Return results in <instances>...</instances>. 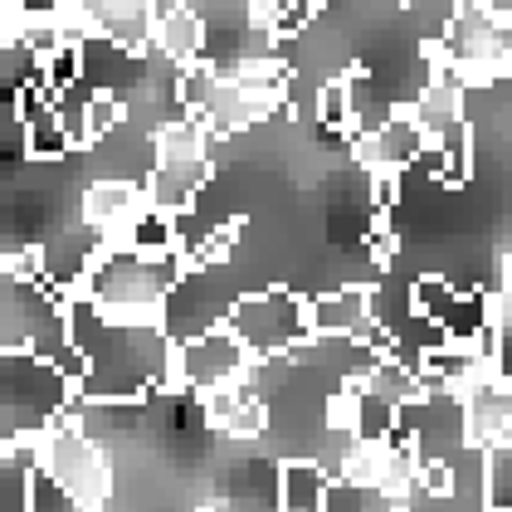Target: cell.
<instances>
[{
  "label": "cell",
  "instance_id": "7402d4cb",
  "mask_svg": "<svg viewBox=\"0 0 512 512\" xmlns=\"http://www.w3.org/2000/svg\"><path fill=\"white\" fill-rule=\"evenodd\" d=\"M322 512H400V503H395L391 493L371 488V483L337 478V483H327V493H322Z\"/></svg>",
  "mask_w": 512,
  "mask_h": 512
},
{
  "label": "cell",
  "instance_id": "3957f363",
  "mask_svg": "<svg viewBox=\"0 0 512 512\" xmlns=\"http://www.w3.org/2000/svg\"><path fill=\"white\" fill-rule=\"evenodd\" d=\"M74 386L35 356V347H0V449L35 444L69 420Z\"/></svg>",
  "mask_w": 512,
  "mask_h": 512
},
{
  "label": "cell",
  "instance_id": "ac0fdd59",
  "mask_svg": "<svg viewBox=\"0 0 512 512\" xmlns=\"http://www.w3.org/2000/svg\"><path fill=\"white\" fill-rule=\"evenodd\" d=\"M454 303H459V288H454L449 278H439V274L415 278V283L405 288V313L415 317V322H430V327H439Z\"/></svg>",
  "mask_w": 512,
  "mask_h": 512
},
{
  "label": "cell",
  "instance_id": "4fadbf2b",
  "mask_svg": "<svg viewBox=\"0 0 512 512\" xmlns=\"http://www.w3.org/2000/svg\"><path fill=\"white\" fill-rule=\"evenodd\" d=\"M157 10L161 5H88V15H93V40L113 44L122 54H142L152 35H157Z\"/></svg>",
  "mask_w": 512,
  "mask_h": 512
},
{
  "label": "cell",
  "instance_id": "603a6c76",
  "mask_svg": "<svg viewBox=\"0 0 512 512\" xmlns=\"http://www.w3.org/2000/svg\"><path fill=\"white\" fill-rule=\"evenodd\" d=\"M415 483H420V493H430V498H454V493H459V473H454L449 459H420Z\"/></svg>",
  "mask_w": 512,
  "mask_h": 512
},
{
  "label": "cell",
  "instance_id": "30bf717a",
  "mask_svg": "<svg viewBox=\"0 0 512 512\" xmlns=\"http://www.w3.org/2000/svg\"><path fill=\"white\" fill-rule=\"evenodd\" d=\"M366 317H371V288H361V283L308 293V332H313V342H352Z\"/></svg>",
  "mask_w": 512,
  "mask_h": 512
},
{
  "label": "cell",
  "instance_id": "277c9868",
  "mask_svg": "<svg viewBox=\"0 0 512 512\" xmlns=\"http://www.w3.org/2000/svg\"><path fill=\"white\" fill-rule=\"evenodd\" d=\"M220 327L235 337L249 361H293L313 347L308 332V293L298 288H249L235 293Z\"/></svg>",
  "mask_w": 512,
  "mask_h": 512
},
{
  "label": "cell",
  "instance_id": "e0dca14e",
  "mask_svg": "<svg viewBox=\"0 0 512 512\" xmlns=\"http://www.w3.org/2000/svg\"><path fill=\"white\" fill-rule=\"evenodd\" d=\"M244 215H230V220H220L210 235L200 239V244H191V249H181V274H215V269H225L230 259H235L239 249V235H244Z\"/></svg>",
  "mask_w": 512,
  "mask_h": 512
},
{
  "label": "cell",
  "instance_id": "9a60e30c",
  "mask_svg": "<svg viewBox=\"0 0 512 512\" xmlns=\"http://www.w3.org/2000/svg\"><path fill=\"white\" fill-rule=\"evenodd\" d=\"M327 483L332 478L317 459H288L278 469V512H322Z\"/></svg>",
  "mask_w": 512,
  "mask_h": 512
},
{
  "label": "cell",
  "instance_id": "52a82bcc",
  "mask_svg": "<svg viewBox=\"0 0 512 512\" xmlns=\"http://www.w3.org/2000/svg\"><path fill=\"white\" fill-rule=\"evenodd\" d=\"M254 371V361L244 356L235 337L225 327H210L200 337H171L166 347V381L161 391H220V386H235Z\"/></svg>",
  "mask_w": 512,
  "mask_h": 512
},
{
  "label": "cell",
  "instance_id": "8fae6325",
  "mask_svg": "<svg viewBox=\"0 0 512 512\" xmlns=\"http://www.w3.org/2000/svg\"><path fill=\"white\" fill-rule=\"evenodd\" d=\"M205 44H210V25H205L200 10H191V5H166V10H157L152 49H157L161 59L176 64V74L205 64Z\"/></svg>",
  "mask_w": 512,
  "mask_h": 512
},
{
  "label": "cell",
  "instance_id": "44dd1931",
  "mask_svg": "<svg viewBox=\"0 0 512 512\" xmlns=\"http://www.w3.org/2000/svg\"><path fill=\"white\" fill-rule=\"evenodd\" d=\"M317 122H322L327 132H342V137H352V122H356L352 69H347V74H337V79H327L322 88H317Z\"/></svg>",
  "mask_w": 512,
  "mask_h": 512
},
{
  "label": "cell",
  "instance_id": "2e32d148",
  "mask_svg": "<svg viewBox=\"0 0 512 512\" xmlns=\"http://www.w3.org/2000/svg\"><path fill=\"white\" fill-rule=\"evenodd\" d=\"M35 483H40V469H35L30 444L0 449V512H35Z\"/></svg>",
  "mask_w": 512,
  "mask_h": 512
},
{
  "label": "cell",
  "instance_id": "ba28073f",
  "mask_svg": "<svg viewBox=\"0 0 512 512\" xmlns=\"http://www.w3.org/2000/svg\"><path fill=\"white\" fill-rule=\"evenodd\" d=\"M200 410H205V425L215 434H230V439H259L269 425V395L259 386V376L249 371L235 386H220V391L200 395Z\"/></svg>",
  "mask_w": 512,
  "mask_h": 512
},
{
  "label": "cell",
  "instance_id": "cb8c5ba5",
  "mask_svg": "<svg viewBox=\"0 0 512 512\" xmlns=\"http://www.w3.org/2000/svg\"><path fill=\"white\" fill-rule=\"evenodd\" d=\"M366 249H371V259L381 264V269H391L395 254H400V235H395L391 215H376L371 220V230H366Z\"/></svg>",
  "mask_w": 512,
  "mask_h": 512
},
{
  "label": "cell",
  "instance_id": "9c48e42d",
  "mask_svg": "<svg viewBox=\"0 0 512 512\" xmlns=\"http://www.w3.org/2000/svg\"><path fill=\"white\" fill-rule=\"evenodd\" d=\"M142 210H147V191H142L137 176H103L83 191V225L103 244H113L127 230V220L142 215Z\"/></svg>",
  "mask_w": 512,
  "mask_h": 512
},
{
  "label": "cell",
  "instance_id": "ffe728a7",
  "mask_svg": "<svg viewBox=\"0 0 512 512\" xmlns=\"http://www.w3.org/2000/svg\"><path fill=\"white\" fill-rule=\"evenodd\" d=\"M478 454H483V473H478L483 512H512V449L493 444V449H478Z\"/></svg>",
  "mask_w": 512,
  "mask_h": 512
},
{
  "label": "cell",
  "instance_id": "7a4b0ae2",
  "mask_svg": "<svg viewBox=\"0 0 512 512\" xmlns=\"http://www.w3.org/2000/svg\"><path fill=\"white\" fill-rule=\"evenodd\" d=\"M181 278H186L181 274V254L142 259V254H127V249H103L98 264L83 278L79 298L108 322H132V327H161L166 332V298Z\"/></svg>",
  "mask_w": 512,
  "mask_h": 512
},
{
  "label": "cell",
  "instance_id": "d4e9b609",
  "mask_svg": "<svg viewBox=\"0 0 512 512\" xmlns=\"http://www.w3.org/2000/svg\"><path fill=\"white\" fill-rule=\"evenodd\" d=\"M400 191H405V181H400V171H371V210L376 215H391L400 210Z\"/></svg>",
  "mask_w": 512,
  "mask_h": 512
},
{
  "label": "cell",
  "instance_id": "8992f818",
  "mask_svg": "<svg viewBox=\"0 0 512 512\" xmlns=\"http://www.w3.org/2000/svg\"><path fill=\"white\" fill-rule=\"evenodd\" d=\"M30 454H35L40 478H49L79 512L108 508V498H113V464H108L103 444L83 430L74 415L64 425H54L49 434H40L30 444Z\"/></svg>",
  "mask_w": 512,
  "mask_h": 512
},
{
  "label": "cell",
  "instance_id": "4316f807",
  "mask_svg": "<svg viewBox=\"0 0 512 512\" xmlns=\"http://www.w3.org/2000/svg\"><path fill=\"white\" fill-rule=\"evenodd\" d=\"M400 512H405V508H400Z\"/></svg>",
  "mask_w": 512,
  "mask_h": 512
},
{
  "label": "cell",
  "instance_id": "6da1fadb",
  "mask_svg": "<svg viewBox=\"0 0 512 512\" xmlns=\"http://www.w3.org/2000/svg\"><path fill=\"white\" fill-rule=\"evenodd\" d=\"M64 332L69 347L83 361V381L74 400L88 405H137L142 395L161 391L166 381V347L171 337L161 327H132V322H108L93 313L83 298H69L64 308Z\"/></svg>",
  "mask_w": 512,
  "mask_h": 512
},
{
  "label": "cell",
  "instance_id": "5b68a950",
  "mask_svg": "<svg viewBox=\"0 0 512 512\" xmlns=\"http://www.w3.org/2000/svg\"><path fill=\"white\" fill-rule=\"evenodd\" d=\"M210 132L196 118H171L152 132V171L142 176L147 205L161 215H191L196 196L210 186Z\"/></svg>",
  "mask_w": 512,
  "mask_h": 512
},
{
  "label": "cell",
  "instance_id": "484cf974",
  "mask_svg": "<svg viewBox=\"0 0 512 512\" xmlns=\"http://www.w3.org/2000/svg\"><path fill=\"white\" fill-rule=\"evenodd\" d=\"M200 512H220V508H200Z\"/></svg>",
  "mask_w": 512,
  "mask_h": 512
},
{
  "label": "cell",
  "instance_id": "7c38bea8",
  "mask_svg": "<svg viewBox=\"0 0 512 512\" xmlns=\"http://www.w3.org/2000/svg\"><path fill=\"white\" fill-rule=\"evenodd\" d=\"M15 113L25 122V152H30V161L69 157V137H64L59 108H54V98L44 93L40 83H30L25 93H15Z\"/></svg>",
  "mask_w": 512,
  "mask_h": 512
},
{
  "label": "cell",
  "instance_id": "d6986e66",
  "mask_svg": "<svg viewBox=\"0 0 512 512\" xmlns=\"http://www.w3.org/2000/svg\"><path fill=\"white\" fill-rule=\"evenodd\" d=\"M430 152L439 157V186H464V181L473 176V127H469V118L454 122Z\"/></svg>",
  "mask_w": 512,
  "mask_h": 512
},
{
  "label": "cell",
  "instance_id": "5bb4252c",
  "mask_svg": "<svg viewBox=\"0 0 512 512\" xmlns=\"http://www.w3.org/2000/svg\"><path fill=\"white\" fill-rule=\"evenodd\" d=\"M356 157L366 161V171H405L410 161L425 152V137L415 132V122H405L400 113H391V118L381 122V127H371V132H361L352 142Z\"/></svg>",
  "mask_w": 512,
  "mask_h": 512
}]
</instances>
